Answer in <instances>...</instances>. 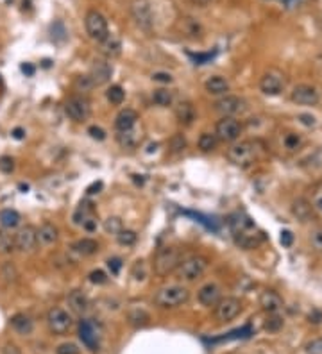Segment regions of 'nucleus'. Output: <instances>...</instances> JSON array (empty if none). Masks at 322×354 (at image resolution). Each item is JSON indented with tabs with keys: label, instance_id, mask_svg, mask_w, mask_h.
Here are the masks:
<instances>
[{
	"label": "nucleus",
	"instance_id": "f3484780",
	"mask_svg": "<svg viewBox=\"0 0 322 354\" xmlns=\"http://www.w3.org/2000/svg\"><path fill=\"white\" fill-rule=\"evenodd\" d=\"M259 306L263 308L265 311H269V313H278L283 308V299L279 297L278 291L265 290L263 293L259 295Z\"/></svg>",
	"mask_w": 322,
	"mask_h": 354
},
{
	"label": "nucleus",
	"instance_id": "f03ea898",
	"mask_svg": "<svg viewBox=\"0 0 322 354\" xmlns=\"http://www.w3.org/2000/svg\"><path fill=\"white\" fill-rule=\"evenodd\" d=\"M181 261H183V254H181L179 249L165 247L156 254V260H154V270H156L157 275H169V274H172V272L177 270Z\"/></svg>",
	"mask_w": 322,
	"mask_h": 354
},
{
	"label": "nucleus",
	"instance_id": "72a5a7b5",
	"mask_svg": "<svg viewBox=\"0 0 322 354\" xmlns=\"http://www.w3.org/2000/svg\"><path fill=\"white\" fill-rule=\"evenodd\" d=\"M236 244L240 245L242 249H254L256 245L259 244V240L256 238V236H252V234H247V232H236Z\"/></svg>",
	"mask_w": 322,
	"mask_h": 354
},
{
	"label": "nucleus",
	"instance_id": "680f3d73",
	"mask_svg": "<svg viewBox=\"0 0 322 354\" xmlns=\"http://www.w3.org/2000/svg\"><path fill=\"white\" fill-rule=\"evenodd\" d=\"M285 2H294V0H285Z\"/></svg>",
	"mask_w": 322,
	"mask_h": 354
},
{
	"label": "nucleus",
	"instance_id": "bf43d9fd",
	"mask_svg": "<svg viewBox=\"0 0 322 354\" xmlns=\"http://www.w3.org/2000/svg\"><path fill=\"white\" fill-rule=\"evenodd\" d=\"M193 4L199 6V8H206V6H209L213 2V0H192Z\"/></svg>",
	"mask_w": 322,
	"mask_h": 354
},
{
	"label": "nucleus",
	"instance_id": "9d476101",
	"mask_svg": "<svg viewBox=\"0 0 322 354\" xmlns=\"http://www.w3.org/2000/svg\"><path fill=\"white\" fill-rule=\"evenodd\" d=\"M65 113L74 122H84L90 116V102L83 97H70L65 102Z\"/></svg>",
	"mask_w": 322,
	"mask_h": 354
},
{
	"label": "nucleus",
	"instance_id": "39448f33",
	"mask_svg": "<svg viewBox=\"0 0 322 354\" xmlns=\"http://www.w3.org/2000/svg\"><path fill=\"white\" fill-rule=\"evenodd\" d=\"M228 159L236 166H249L256 159V145L252 142L235 143L228 150Z\"/></svg>",
	"mask_w": 322,
	"mask_h": 354
},
{
	"label": "nucleus",
	"instance_id": "a19ab883",
	"mask_svg": "<svg viewBox=\"0 0 322 354\" xmlns=\"http://www.w3.org/2000/svg\"><path fill=\"white\" fill-rule=\"evenodd\" d=\"M13 170H15V161H13V157H9V156L0 157V172L11 173Z\"/></svg>",
	"mask_w": 322,
	"mask_h": 354
},
{
	"label": "nucleus",
	"instance_id": "6e6552de",
	"mask_svg": "<svg viewBox=\"0 0 322 354\" xmlns=\"http://www.w3.org/2000/svg\"><path fill=\"white\" fill-rule=\"evenodd\" d=\"M242 311V303L236 297H224L215 304V317L220 322H229L236 319Z\"/></svg>",
	"mask_w": 322,
	"mask_h": 354
},
{
	"label": "nucleus",
	"instance_id": "2f4dec72",
	"mask_svg": "<svg viewBox=\"0 0 322 354\" xmlns=\"http://www.w3.org/2000/svg\"><path fill=\"white\" fill-rule=\"evenodd\" d=\"M106 97L113 106H120L124 102V98H126V91H124L122 86H118V84H113L110 90L106 91Z\"/></svg>",
	"mask_w": 322,
	"mask_h": 354
},
{
	"label": "nucleus",
	"instance_id": "b1692460",
	"mask_svg": "<svg viewBox=\"0 0 322 354\" xmlns=\"http://www.w3.org/2000/svg\"><path fill=\"white\" fill-rule=\"evenodd\" d=\"M204 88L209 95H226L229 91V83H228V79L215 75V77H209L208 81H206Z\"/></svg>",
	"mask_w": 322,
	"mask_h": 354
},
{
	"label": "nucleus",
	"instance_id": "4be33fe9",
	"mask_svg": "<svg viewBox=\"0 0 322 354\" xmlns=\"http://www.w3.org/2000/svg\"><path fill=\"white\" fill-rule=\"evenodd\" d=\"M100 52L110 59L120 55V52H122V41H120V38H117L115 34H110L100 43Z\"/></svg>",
	"mask_w": 322,
	"mask_h": 354
},
{
	"label": "nucleus",
	"instance_id": "ea45409f",
	"mask_svg": "<svg viewBox=\"0 0 322 354\" xmlns=\"http://www.w3.org/2000/svg\"><path fill=\"white\" fill-rule=\"evenodd\" d=\"M75 88H77L79 91H90L91 88H95V86L91 84V81H90L88 75H83V77L75 79Z\"/></svg>",
	"mask_w": 322,
	"mask_h": 354
},
{
	"label": "nucleus",
	"instance_id": "603ef678",
	"mask_svg": "<svg viewBox=\"0 0 322 354\" xmlns=\"http://www.w3.org/2000/svg\"><path fill=\"white\" fill-rule=\"evenodd\" d=\"M152 79L154 81H157V83H172V75L170 74H167V72H157V74H154L152 75Z\"/></svg>",
	"mask_w": 322,
	"mask_h": 354
},
{
	"label": "nucleus",
	"instance_id": "864d4df0",
	"mask_svg": "<svg viewBox=\"0 0 322 354\" xmlns=\"http://www.w3.org/2000/svg\"><path fill=\"white\" fill-rule=\"evenodd\" d=\"M83 227L86 229V231H90V232H93L95 229H97V220H95L93 216H88L86 220L83 222Z\"/></svg>",
	"mask_w": 322,
	"mask_h": 354
},
{
	"label": "nucleus",
	"instance_id": "58836bf2",
	"mask_svg": "<svg viewBox=\"0 0 322 354\" xmlns=\"http://www.w3.org/2000/svg\"><path fill=\"white\" fill-rule=\"evenodd\" d=\"M283 143H285V147H287L288 150H295V149H299V147H301L303 140H301V136H299V134L290 133V134H287V136L283 138Z\"/></svg>",
	"mask_w": 322,
	"mask_h": 354
},
{
	"label": "nucleus",
	"instance_id": "0eeeda50",
	"mask_svg": "<svg viewBox=\"0 0 322 354\" xmlns=\"http://www.w3.org/2000/svg\"><path fill=\"white\" fill-rule=\"evenodd\" d=\"M242 134V124L233 116H224L215 127V136L222 142H235Z\"/></svg>",
	"mask_w": 322,
	"mask_h": 354
},
{
	"label": "nucleus",
	"instance_id": "a878e982",
	"mask_svg": "<svg viewBox=\"0 0 322 354\" xmlns=\"http://www.w3.org/2000/svg\"><path fill=\"white\" fill-rule=\"evenodd\" d=\"M292 213H294V216H297L301 222H306V220H310V216L313 215V209H311V204L308 201L297 199V201H294V204H292Z\"/></svg>",
	"mask_w": 322,
	"mask_h": 354
},
{
	"label": "nucleus",
	"instance_id": "c85d7f7f",
	"mask_svg": "<svg viewBox=\"0 0 322 354\" xmlns=\"http://www.w3.org/2000/svg\"><path fill=\"white\" fill-rule=\"evenodd\" d=\"M176 116L181 124H192V120L195 118V109L190 102H181L176 107Z\"/></svg>",
	"mask_w": 322,
	"mask_h": 354
},
{
	"label": "nucleus",
	"instance_id": "c756f323",
	"mask_svg": "<svg viewBox=\"0 0 322 354\" xmlns=\"http://www.w3.org/2000/svg\"><path fill=\"white\" fill-rule=\"evenodd\" d=\"M197 145H199V149L202 150V152H211V150H215L217 145H219V138L211 133H202L199 138V142H197Z\"/></svg>",
	"mask_w": 322,
	"mask_h": 354
},
{
	"label": "nucleus",
	"instance_id": "49530a36",
	"mask_svg": "<svg viewBox=\"0 0 322 354\" xmlns=\"http://www.w3.org/2000/svg\"><path fill=\"white\" fill-rule=\"evenodd\" d=\"M213 52H208V54H190V57L195 61V65H204V63H209L213 59Z\"/></svg>",
	"mask_w": 322,
	"mask_h": 354
},
{
	"label": "nucleus",
	"instance_id": "de8ad7c7",
	"mask_svg": "<svg viewBox=\"0 0 322 354\" xmlns=\"http://www.w3.org/2000/svg\"><path fill=\"white\" fill-rule=\"evenodd\" d=\"M108 267H110L111 274L117 275L118 272H120V268H122V260H120V258H110V260H108Z\"/></svg>",
	"mask_w": 322,
	"mask_h": 354
},
{
	"label": "nucleus",
	"instance_id": "a211bd4d",
	"mask_svg": "<svg viewBox=\"0 0 322 354\" xmlns=\"http://www.w3.org/2000/svg\"><path fill=\"white\" fill-rule=\"evenodd\" d=\"M197 299H199V303L202 304V306H215L220 301V288L213 283L204 284V286L199 290Z\"/></svg>",
	"mask_w": 322,
	"mask_h": 354
},
{
	"label": "nucleus",
	"instance_id": "6e6d98bb",
	"mask_svg": "<svg viewBox=\"0 0 322 354\" xmlns=\"http://www.w3.org/2000/svg\"><path fill=\"white\" fill-rule=\"evenodd\" d=\"M2 354H22V352H20V349L15 343H8V345H4V349H2Z\"/></svg>",
	"mask_w": 322,
	"mask_h": 354
},
{
	"label": "nucleus",
	"instance_id": "c03bdc74",
	"mask_svg": "<svg viewBox=\"0 0 322 354\" xmlns=\"http://www.w3.org/2000/svg\"><path fill=\"white\" fill-rule=\"evenodd\" d=\"M306 352L308 354H322V338L311 340V342L306 345Z\"/></svg>",
	"mask_w": 322,
	"mask_h": 354
},
{
	"label": "nucleus",
	"instance_id": "f257e3e1",
	"mask_svg": "<svg viewBox=\"0 0 322 354\" xmlns=\"http://www.w3.org/2000/svg\"><path fill=\"white\" fill-rule=\"evenodd\" d=\"M188 299H190V291L185 286L170 284V286H163L157 290L156 297H154V303L159 308L172 310V308H179L183 304H186Z\"/></svg>",
	"mask_w": 322,
	"mask_h": 354
},
{
	"label": "nucleus",
	"instance_id": "a18cd8bd",
	"mask_svg": "<svg viewBox=\"0 0 322 354\" xmlns=\"http://www.w3.org/2000/svg\"><path fill=\"white\" fill-rule=\"evenodd\" d=\"M58 354H79V349L75 343H61V345L56 349Z\"/></svg>",
	"mask_w": 322,
	"mask_h": 354
},
{
	"label": "nucleus",
	"instance_id": "ddd939ff",
	"mask_svg": "<svg viewBox=\"0 0 322 354\" xmlns=\"http://www.w3.org/2000/svg\"><path fill=\"white\" fill-rule=\"evenodd\" d=\"M79 338L90 350H98V342H100V334L98 329L91 320H83L79 324Z\"/></svg>",
	"mask_w": 322,
	"mask_h": 354
},
{
	"label": "nucleus",
	"instance_id": "4d7b16f0",
	"mask_svg": "<svg viewBox=\"0 0 322 354\" xmlns=\"http://www.w3.org/2000/svg\"><path fill=\"white\" fill-rule=\"evenodd\" d=\"M11 136L15 138V140H24V138H25V131L22 129V127H16V129H13Z\"/></svg>",
	"mask_w": 322,
	"mask_h": 354
},
{
	"label": "nucleus",
	"instance_id": "7ed1b4c3",
	"mask_svg": "<svg viewBox=\"0 0 322 354\" xmlns=\"http://www.w3.org/2000/svg\"><path fill=\"white\" fill-rule=\"evenodd\" d=\"M208 268V260L204 256H192L188 260H183L181 265L177 267L176 274L179 279L185 281H195L199 277H202V274Z\"/></svg>",
	"mask_w": 322,
	"mask_h": 354
},
{
	"label": "nucleus",
	"instance_id": "bb28decb",
	"mask_svg": "<svg viewBox=\"0 0 322 354\" xmlns=\"http://www.w3.org/2000/svg\"><path fill=\"white\" fill-rule=\"evenodd\" d=\"M72 249H74L75 252H79L81 256H93L95 252L98 251V244L93 238H83V240L75 242Z\"/></svg>",
	"mask_w": 322,
	"mask_h": 354
},
{
	"label": "nucleus",
	"instance_id": "09e8293b",
	"mask_svg": "<svg viewBox=\"0 0 322 354\" xmlns=\"http://www.w3.org/2000/svg\"><path fill=\"white\" fill-rule=\"evenodd\" d=\"M279 242H281L283 247H290V245L294 244V234H292V231L285 229V231L281 232V236H279Z\"/></svg>",
	"mask_w": 322,
	"mask_h": 354
},
{
	"label": "nucleus",
	"instance_id": "cd10ccee",
	"mask_svg": "<svg viewBox=\"0 0 322 354\" xmlns=\"http://www.w3.org/2000/svg\"><path fill=\"white\" fill-rule=\"evenodd\" d=\"M20 213L15 211V209H2L0 211V224L4 229H13L20 224Z\"/></svg>",
	"mask_w": 322,
	"mask_h": 354
},
{
	"label": "nucleus",
	"instance_id": "052dcab7",
	"mask_svg": "<svg viewBox=\"0 0 322 354\" xmlns=\"http://www.w3.org/2000/svg\"><path fill=\"white\" fill-rule=\"evenodd\" d=\"M318 208L322 209V199H320V201H318Z\"/></svg>",
	"mask_w": 322,
	"mask_h": 354
},
{
	"label": "nucleus",
	"instance_id": "3c124183",
	"mask_svg": "<svg viewBox=\"0 0 322 354\" xmlns=\"http://www.w3.org/2000/svg\"><path fill=\"white\" fill-rule=\"evenodd\" d=\"M88 133H90L91 138H95V140H98V142H102L104 138H106L104 129H100V127H97V126H91L90 129H88Z\"/></svg>",
	"mask_w": 322,
	"mask_h": 354
},
{
	"label": "nucleus",
	"instance_id": "9b49d317",
	"mask_svg": "<svg viewBox=\"0 0 322 354\" xmlns=\"http://www.w3.org/2000/svg\"><path fill=\"white\" fill-rule=\"evenodd\" d=\"M38 245V231L32 225H25L15 234V247L22 252H32Z\"/></svg>",
	"mask_w": 322,
	"mask_h": 354
},
{
	"label": "nucleus",
	"instance_id": "473e14b6",
	"mask_svg": "<svg viewBox=\"0 0 322 354\" xmlns=\"http://www.w3.org/2000/svg\"><path fill=\"white\" fill-rule=\"evenodd\" d=\"M15 249V236L9 234L8 231H0V252L2 254H11Z\"/></svg>",
	"mask_w": 322,
	"mask_h": 354
},
{
	"label": "nucleus",
	"instance_id": "2eb2a0df",
	"mask_svg": "<svg viewBox=\"0 0 322 354\" xmlns=\"http://www.w3.org/2000/svg\"><path fill=\"white\" fill-rule=\"evenodd\" d=\"M111 74H113V68H111V65L108 63V61H102V59H98V61H95L93 67H91L90 70V81L93 86H102V84H106L108 81L111 79Z\"/></svg>",
	"mask_w": 322,
	"mask_h": 354
},
{
	"label": "nucleus",
	"instance_id": "79ce46f5",
	"mask_svg": "<svg viewBox=\"0 0 322 354\" xmlns=\"http://www.w3.org/2000/svg\"><path fill=\"white\" fill-rule=\"evenodd\" d=\"M310 242H311V247H313L315 251H322V227L315 229V231L311 232Z\"/></svg>",
	"mask_w": 322,
	"mask_h": 354
},
{
	"label": "nucleus",
	"instance_id": "7c9ffc66",
	"mask_svg": "<svg viewBox=\"0 0 322 354\" xmlns=\"http://www.w3.org/2000/svg\"><path fill=\"white\" fill-rule=\"evenodd\" d=\"M174 100V95L170 90H165V88H159L152 93V102L156 106H161V107H169Z\"/></svg>",
	"mask_w": 322,
	"mask_h": 354
},
{
	"label": "nucleus",
	"instance_id": "e433bc0d",
	"mask_svg": "<svg viewBox=\"0 0 322 354\" xmlns=\"http://www.w3.org/2000/svg\"><path fill=\"white\" fill-rule=\"evenodd\" d=\"M104 229H106V232H110V234L117 236L118 232L124 229V224H122V220H120L118 216H110V218L104 220Z\"/></svg>",
	"mask_w": 322,
	"mask_h": 354
},
{
	"label": "nucleus",
	"instance_id": "412c9836",
	"mask_svg": "<svg viewBox=\"0 0 322 354\" xmlns=\"http://www.w3.org/2000/svg\"><path fill=\"white\" fill-rule=\"evenodd\" d=\"M11 327L18 334H31L34 329V322L25 313H16L11 317Z\"/></svg>",
	"mask_w": 322,
	"mask_h": 354
},
{
	"label": "nucleus",
	"instance_id": "5701e85b",
	"mask_svg": "<svg viewBox=\"0 0 322 354\" xmlns=\"http://www.w3.org/2000/svg\"><path fill=\"white\" fill-rule=\"evenodd\" d=\"M118 143L122 147H126V149H133V147H136L138 143L142 142V133L138 129H127V131H118V136H117Z\"/></svg>",
	"mask_w": 322,
	"mask_h": 354
},
{
	"label": "nucleus",
	"instance_id": "8fccbe9b",
	"mask_svg": "<svg viewBox=\"0 0 322 354\" xmlns=\"http://www.w3.org/2000/svg\"><path fill=\"white\" fill-rule=\"evenodd\" d=\"M297 120H299V122H301V124H303V126H306V127H313L315 124H317V120H315L313 114H308V113L299 114Z\"/></svg>",
	"mask_w": 322,
	"mask_h": 354
},
{
	"label": "nucleus",
	"instance_id": "13d9d810",
	"mask_svg": "<svg viewBox=\"0 0 322 354\" xmlns=\"http://www.w3.org/2000/svg\"><path fill=\"white\" fill-rule=\"evenodd\" d=\"M22 72H24L25 75H29V77H31V75H34V67H32V65H29V63H24V65H22Z\"/></svg>",
	"mask_w": 322,
	"mask_h": 354
},
{
	"label": "nucleus",
	"instance_id": "5fc2aeb1",
	"mask_svg": "<svg viewBox=\"0 0 322 354\" xmlns=\"http://www.w3.org/2000/svg\"><path fill=\"white\" fill-rule=\"evenodd\" d=\"M102 190V181H97V183H93V185H90L88 186V195H95V193H98Z\"/></svg>",
	"mask_w": 322,
	"mask_h": 354
},
{
	"label": "nucleus",
	"instance_id": "aec40b11",
	"mask_svg": "<svg viewBox=\"0 0 322 354\" xmlns=\"http://www.w3.org/2000/svg\"><path fill=\"white\" fill-rule=\"evenodd\" d=\"M68 306H70V310L74 311V313L83 315V313H86L88 308H90V301H88V297L81 290H74L68 295Z\"/></svg>",
	"mask_w": 322,
	"mask_h": 354
},
{
	"label": "nucleus",
	"instance_id": "6ab92c4d",
	"mask_svg": "<svg viewBox=\"0 0 322 354\" xmlns=\"http://www.w3.org/2000/svg\"><path fill=\"white\" fill-rule=\"evenodd\" d=\"M138 122V113L131 107H126L122 109L120 113L117 114V120H115V127L118 131H127V129H133Z\"/></svg>",
	"mask_w": 322,
	"mask_h": 354
},
{
	"label": "nucleus",
	"instance_id": "c9c22d12",
	"mask_svg": "<svg viewBox=\"0 0 322 354\" xmlns=\"http://www.w3.org/2000/svg\"><path fill=\"white\" fill-rule=\"evenodd\" d=\"M117 240L120 245H124V247H131V245L136 244L138 236L134 231H131V229H122V231L117 234Z\"/></svg>",
	"mask_w": 322,
	"mask_h": 354
},
{
	"label": "nucleus",
	"instance_id": "f8f14e48",
	"mask_svg": "<svg viewBox=\"0 0 322 354\" xmlns=\"http://www.w3.org/2000/svg\"><path fill=\"white\" fill-rule=\"evenodd\" d=\"M215 109L222 116H235V114L242 113L245 109V102L236 95H224L220 100H217Z\"/></svg>",
	"mask_w": 322,
	"mask_h": 354
},
{
	"label": "nucleus",
	"instance_id": "4c0bfd02",
	"mask_svg": "<svg viewBox=\"0 0 322 354\" xmlns=\"http://www.w3.org/2000/svg\"><path fill=\"white\" fill-rule=\"evenodd\" d=\"M90 213H91V204H88V202H83V204L79 206L77 211H75L74 222H75V224H83L88 216H90Z\"/></svg>",
	"mask_w": 322,
	"mask_h": 354
},
{
	"label": "nucleus",
	"instance_id": "4468645a",
	"mask_svg": "<svg viewBox=\"0 0 322 354\" xmlns=\"http://www.w3.org/2000/svg\"><path fill=\"white\" fill-rule=\"evenodd\" d=\"M292 100L301 106H315L318 102V91L308 84H299L292 91Z\"/></svg>",
	"mask_w": 322,
	"mask_h": 354
},
{
	"label": "nucleus",
	"instance_id": "20e7f679",
	"mask_svg": "<svg viewBox=\"0 0 322 354\" xmlns=\"http://www.w3.org/2000/svg\"><path fill=\"white\" fill-rule=\"evenodd\" d=\"M84 25H86V32L93 41L102 43L104 39L110 36V27L108 22L98 11H88L86 18H84Z\"/></svg>",
	"mask_w": 322,
	"mask_h": 354
},
{
	"label": "nucleus",
	"instance_id": "37998d69",
	"mask_svg": "<svg viewBox=\"0 0 322 354\" xmlns=\"http://www.w3.org/2000/svg\"><path fill=\"white\" fill-rule=\"evenodd\" d=\"M90 281L93 284H104L108 281V275H106V272H102V270H93L90 274Z\"/></svg>",
	"mask_w": 322,
	"mask_h": 354
},
{
	"label": "nucleus",
	"instance_id": "dca6fc26",
	"mask_svg": "<svg viewBox=\"0 0 322 354\" xmlns=\"http://www.w3.org/2000/svg\"><path fill=\"white\" fill-rule=\"evenodd\" d=\"M285 88V81L278 74H265L259 81V90L269 97H278Z\"/></svg>",
	"mask_w": 322,
	"mask_h": 354
},
{
	"label": "nucleus",
	"instance_id": "393cba45",
	"mask_svg": "<svg viewBox=\"0 0 322 354\" xmlns=\"http://www.w3.org/2000/svg\"><path fill=\"white\" fill-rule=\"evenodd\" d=\"M36 231H38V240L43 245H52L58 242L59 231L54 224H50V222H45V224L39 229H36Z\"/></svg>",
	"mask_w": 322,
	"mask_h": 354
},
{
	"label": "nucleus",
	"instance_id": "1a4fd4ad",
	"mask_svg": "<svg viewBox=\"0 0 322 354\" xmlns=\"http://www.w3.org/2000/svg\"><path fill=\"white\" fill-rule=\"evenodd\" d=\"M131 13H133V18L136 20L138 27L145 29V31H150L154 25V15H152V8L147 0H134L131 4Z\"/></svg>",
	"mask_w": 322,
	"mask_h": 354
},
{
	"label": "nucleus",
	"instance_id": "423d86ee",
	"mask_svg": "<svg viewBox=\"0 0 322 354\" xmlns=\"http://www.w3.org/2000/svg\"><path fill=\"white\" fill-rule=\"evenodd\" d=\"M47 324L48 329L54 334H67L72 329L74 320H72L70 313L65 311L63 308H52L47 313Z\"/></svg>",
	"mask_w": 322,
	"mask_h": 354
},
{
	"label": "nucleus",
	"instance_id": "f704fd0d",
	"mask_svg": "<svg viewBox=\"0 0 322 354\" xmlns=\"http://www.w3.org/2000/svg\"><path fill=\"white\" fill-rule=\"evenodd\" d=\"M283 326H285L283 317H279L278 313H271V317L265 320V329H267L269 333H278V331L283 329Z\"/></svg>",
	"mask_w": 322,
	"mask_h": 354
}]
</instances>
